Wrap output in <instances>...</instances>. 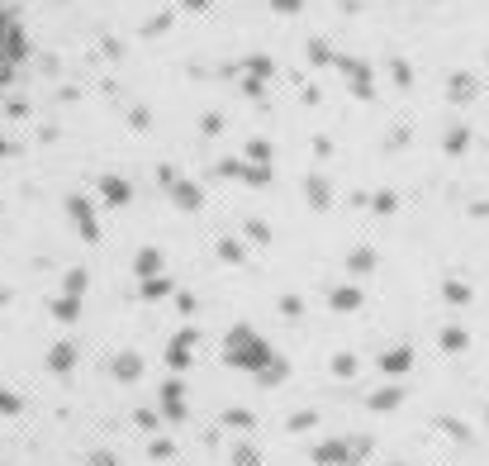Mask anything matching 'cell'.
I'll use <instances>...</instances> for the list:
<instances>
[{
  "label": "cell",
  "instance_id": "cell-25",
  "mask_svg": "<svg viewBox=\"0 0 489 466\" xmlns=\"http://www.w3.org/2000/svg\"><path fill=\"white\" fill-rule=\"evenodd\" d=\"M128 119H133V129H147V124H152V114H147V110H133Z\"/></svg>",
  "mask_w": 489,
  "mask_h": 466
},
{
  "label": "cell",
  "instance_id": "cell-28",
  "mask_svg": "<svg viewBox=\"0 0 489 466\" xmlns=\"http://www.w3.org/2000/svg\"><path fill=\"white\" fill-rule=\"evenodd\" d=\"M237 466H257V457H252L247 448H237Z\"/></svg>",
  "mask_w": 489,
  "mask_h": 466
},
{
  "label": "cell",
  "instance_id": "cell-19",
  "mask_svg": "<svg viewBox=\"0 0 489 466\" xmlns=\"http://www.w3.org/2000/svg\"><path fill=\"white\" fill-rule=\"evenodd\" d=\"M371 404H376V409H395V404H399V390H380Z\"/></svg>",
  "mask_w": 489,
  "mask_h": 466
},
{
  "label": "cell",
  "instance_id": "cell-30",
  "mask_svg": "<svg viewBox=\"0 0 489 466\" xmlns=\"http://www.w3.org/2000/svg\"><path fill=\"white\" fill-rule=\"evenodd\" d=\"M91 466H114V462H105V457H95V462H91Z\"/></svg>",
  "mask_w": 489,
  "mask_h": 466
},
{
  "label": "cell",
  "instance_id": "cell-11",
  "mask_svg": "<svg viewBox=\"0 0 489 466\" xmlns=\"http://www.w3.org/2000/svg\"><path fill=\"white\" fill-rule=\"evenodd\" d=\"M309 200H314V205H328V181L323 177H309Z\"/></svg>",
  "mask_w": 489,
  "mask_h": 466
},
{
  "label": "cell",
  "instance_id": "cell-27",
  "mask_svg": "<svg viewBox=\"0 0 489 466\" xmlns=\"http://www.w3.org/2000/svg\"><path fill=\"white\" fill-rule=\"evenodd\" d=\"M371 262H376V257H371V253H352V267H356V272H366Z\"/></svg>",
  "mask_w": 489,
  "mask_h": 466
},
{
  "label": "cell",
  "instance_id": "cell-7",
  "mask_svg": "<svg viewBox=\"0 0 489 466\" xmlns=\"http://www.w3.org/2000/svg\"><path fill=\"white\" fill-rule=\"evenodd\" d=\"M100 191H105V200L124 205V200H128V181H119V177H105V181H100Z\"/></svg>",
  "mask_w": 489,
  "mask_h": 466
},
{
  "label": "cell",
  "instance_id": "cell-14",
  "mask_svg": "<svg viewBox=\"0 0 489 466\" xmlns=\"http://www.w3.org/2000/svg\"><path fill=\"white\" fill-rule=\"evenodd\" d=\"M446 300H456V305H466V300H471V290H466V286H461V281H446Z\"/></svg>",
  "mask_w": 489,
  "mask_h": 466
},
{
  "label": "cell",
  "instance_id": "cell-18",
  "mask_svg": "<svg viewBox=\"0 0 489 466\" xmlns=\"http://www.w3.org/2000/svg\"><path fill=\"white\" fill-rule=\"evenodd\" d=\"M52 367H57V371L72 367V348H67V343H62V348H52Z\"/></svg>",
  "mask_w": 489,
  "mask_h": 466
},
{
  "label": "cell",
  "instance_id": "cell-17",
  "mask_svg": "<svg viewBox=\"0 0 489 466\" xmlns=\"http://www.w3.org/2000/svg\"><path fill=\"white\" fill-rule=\"evenodd\" d=\"M300 5H304V0H271L276 15H300Z\"/></svg>",
  "mask_w": 489,
  "mask_h": 466
},
{
  "label": "cell",
  "instance_id": "cell-23",
  "mask_svg": "<svg viewBox=\"0 0 489 466\" xmlns=\"http://www.w3.org/2000/svg\"><path fill=\"white\" fill-rule=\"evenodd\" d=\"M376 209H380V214H390V209H395V195L380 191V195H376Z\"/></svg>",
  "mask_w": 489,
  "mask_h": 466
},
{
  "label": "cell",
  "instance_id": "cell-5",
  "mask_svg": "<svg viewBox=\"0 0 489 466\" xmlns=\"http://www.w3.org/2000/svg\"><path fill=\"white\" fill-rule=\"evenodd\" d=\"M390 77H395L399 91H413V67L404 62V57H390Z\"/></svg>",
  "mask_w": 489,
  "mask_h": 466
},
{
  "label": "cell",
  "instance_id": "cell-20",
  "mask_svg": "<svg viewBox=\"0 0 489 466\" xmlns=\"http://www.w3.org/2000/svg\"><path fill=\"white\" fill-rule=\"evenodd\" d=\"M385 367H390V371H404V367H409V353H404V348H399V353H390V357H385Z\"/></svg>",
  "mask_w": 489,
  "mask_h": 466
},
{
  "label": "cell",
  "instance_id": "cell-8",
  "mask_svg": "<svg viewBox=\"0 0 489 466\" xmlns=\"http://www.w3.org/2000/svg\"><path fill=\"white\" fill-rule=\"evenodd\" d=\"M242 67H247V72H252V77H262V81H266L271 72H276V62H271L266 52H252V57H247V62H242Z\"/></svg>",
  "mask_w": 489,
  "mask_h": 466
},
{
  "label": "cell",
  "instance_id": "cell-16",
  "mask_svg": "<svg viewBox=\"0 0 489 466\" xmlns=\"http://www.w3.org/2000/svg\"><path fill=\"white\" fill-rule=\"evenodd\" d=\"M442 348L461 353V348H466V333H461V328H446V333H442Z\"/></svg>",
  "mask_w": 489,
  "mask_h": 466
},
{
  "label": "cell",
  "instance_id": "cell-6",
  "mask_svg": "<svg viewBox=\"0 0 489 466\" xmlns=\"http://www.w3.org/2000/svg\"><path fill=\"white\" fill-rule=\"evenodd\" d=\"M309 62H314V67H328V62H337V52H332L323 38H309Z\"/></svg>",
  "mask_w": 489,
  "mask_h": 466
},
{
  "label": "cell",
  "instance_id": "cell-21",
  "mask_svg": "<svg viewBox=\"0 0 489 466\" xmlns=\"http://www.w3.org/2000/svg\"><path fill=\"white\" fill-rule=\"evenodd\" d=\"M138 272H142V276L157 272V253H142V257H138Z\"/></svg>",
  "mask_w": 489,
  "mask_h": 466
},
{
  "label": "cell",
  "instance_id": "cell-12",
  "mask_svg": "<svg viewBox=\"0 0 489 466\" xmlns=\"http://www.w3.org/2000/svg\"><path fill=\"white\" fill-rule=\"evenodd\" d=\"M114 376L133 381V376H138V357H119V362H114Z\"/></svg>",
  "mask_w": 489,
  "mask_h": 466
},
{
  "label": "cell",
  "instance_id": "cell-29",
  "mask_svg": "<svg viewBox=\"0 0 489 466\" xmlns=\"http://www.w3.org/2000/svg\"><path fill=\"white\" fill-rule=\"evenodd\" d=\"M181 5H186V10H195V15H200V10H209V0H181Z\"/></svg>",
  "mask_w": 489,
  "mask_h": 466
},
{
  "label": "cell",
  "instance_id": "cell-13",
  "mask_svg": "<svg viewBox=\"0 0 489 466\" xmlns=\"http://www.w3.org/2000/svg\"><path fill=\"white\" fill-rule=\"evenodd\" d=\"M356 300H361V295H356V290H352V286L332 290V305H342V309H352V305H356Z\"/></svg>",
  "mask_w": 489,
  "mask_h": 466
},
{
  "label": "cell",
  "instance_id": "cell-4",
  "mask_svg": "<svg viewBox=\"0 0 489 466\" xmlns=\"http://www.w3.org/2000/svg\"><path fill=\"white\" fill-rule=\"evenodd\" d=\"M466 143H471V129H466V124H451V129H446V138H442L446 152H466Z\"/></svg>",
  "mask_w": 489,
  "mask_h": 466
},
{
  "label": "cell",
  "instance_id": "cell-26",
  "mask_svg": "<svg viewBox=\"0 0 489 466\" xmlns=\"http://www.w3.org/2000/svg\"><path fill=\"white\" fill-rule=\"evenodd\" d=\"M10 57H24V33H10Z\"/></svg>",
  "mask_w": 489,
  "mask_h": 466
},
{
  "label": "cell",
  "instance_id": "cell-10",
  "mask_svg": "<svg viewBox=\"0 0 489 466\" xmlns=\"http://www.w3.org/2000/svg\"><path fill=\"white\" fill-rule=\"evenodd\" d=\"M176 200H181L186 209H195V205H200V186H190V181H181V186H176Z\"/></svg>",
  "mask_w": 489,
  "mask_h": 466
},
{
  "label": "cell",
  "instance_id": "cell-15",
  "mask_svg": "<svg viewBox=\"0 0 489 466\" xmlns=\"http://www.w3.org/2000/svg\"><path fill=\"white\" fill-rule=\"evenodd\" d=\"M167 29H172V15H157L152 24H142V33H147V38H157V33H167Z\"/></svg>",
  "mask_w": 489,
  "mask_h": 466
},
{
  "label": "cell",
  "instance_id": "cell-24",
  "mask_svg": "<svg viewBox=\"0 0 489 466\" xmlns=\"http://www.w3.org/2000/svg\"><path fill=\"white\" fill-rule=\"evenodd\" d=\"M200 124H205V133H223V119H219V114H205Z\"/></svg>",
  "mask_w": 489,
  "mask_h": 466
},
{
  "label": "cell",
  "instance_id": "cell-22",
  "mask_svg": "<svg viewBox=\"0 0 489 466\" xmlns=\"http://www.w3.org/2000/svg\"><path fill=\"white\" fill-rule=\"evenodd\" d=\"M242 96H262V77H247V81H242Z\"/></svg>",
  "mask_w": 489,
  "mask_h": 466
},
{
  "label": "cell",
  "instance_id": "cell-2",
  "mask_svg": "<svg viewBox=\"0 0 489 466\" xmlns=\"http://www.w3.org/2000/svg\"><path fill=\"white\" fill-rule=\"evenodd\" d=\"M446 96L456 100V105H471V100L480 96V81H475L471 72H451V77H446Z\"/></svg>",
  "mask_w": 489,
  "mask_h": 466
},
{
  "label": "cell",
  "instance_id": "cell-9",
  "mask_svg": "<svg viewBox=\"0 0 489 466\" xmlns=\"http://www.w3.org/2000/svg\"><path fill=\"white\" fill-rule=\"evenodd\" d=\"M247 157H252L257 167H266V162H271V143H266V138H252V143H247Z\"/></svg>",
  "mask_w": 489,
  "mask_h": 466
},
{
  "label": "cell",
  "instance_id": "cell-1",
  "mask_svg": "<svg viewBox=\"0 0 489 466\" xmlns=\"http://www.w3.org/2000/svg\"><path fill=\"white\" fill-rule=\"evenodd\" d=\"M337 72L347 77V86H352V96H356V100L376 96V72H371V62L352 57V52H337Z\"/></svg>",
  "mask_w": 489,
  "mask_h": 466
},
{
  "label": "cell",
  "instance_id": "cell-3",
  "mask_svg": "<svg viewBox=\"0 0 489 466\" xmlns=\"http://www.w3.org/2000/svg\"><path fill=\"white\" fill-rule=\"evenodd\" d=\"M72 219H77V224H81V233H86V238H95V219H91V205H86L81 195H77V200H72Z\"/></svg>",
  "mask_w": 489,
  "mask_h": 466
}]
</instances>
